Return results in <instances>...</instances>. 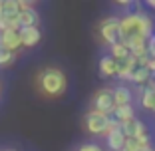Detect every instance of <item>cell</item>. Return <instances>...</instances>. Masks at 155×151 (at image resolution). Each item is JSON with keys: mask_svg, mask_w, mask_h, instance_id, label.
Wrapping results in <instances>:
<instances>
[{"mask_svg": "<svg viewBox=\"0 0 155 151\" xmlns=\"http://www.w3.org/2000/svg\"><path fill=\"white\" fill-rule=\"evenodd\" d=\"M36 87L44 97L56 100V97H60V96L66 94V90H68V78H66V74L60 68L48 66V68H44V70L38 72Z\"/></svg>", "mask_w": 155, "mask_h": 151, "instance_id": "1", "label": "cell"}, {"mask_svg": "<svg viewBox=\"0 0 155 151\" xmlns=\"http://www.w3.org/2000/svg\"><path fill=\"white\" fill-rule=\"evenodd\" d=\"M119 28H121V40L125 38H133V36H141L145 40H149L153 36V22H151L149 14L143 10L137 12H129L125 16L119 18Z\"/></svg>", "mask_w": 155, "mask_h": 151, "instance_id": "2", "label": "cell"}, {"mask_svg": "<svg viewBox=\"0 0 155 151\" xmlns=\"http://www.w3.org/2000/svg\"><path fill=\"white\" fill-rule=\"evenodd\" d=\"M84 125H86V131L90 133V135H105L115 123L111 121L110 115L90 110L86 115H84Z\"/></svg>", "mask_w": 155, "mask_h": 151, "instance_id": "3", "label": "cell"}, {"mask_svg": "<svg viewBox=\"0 0 155 151\" xmlns=\"http://www.w3.org/2000/svg\"><path fill=\"white\" fill-rule=\"evenodd\" d=\"M100 30V36L104 40V44L107 46H114L117 42H121V28H119V18L117 16H107L100 22L97 26Z\"/></svg>", "mask_w": 155, "mask_h": 151, "instance_id": "4", "label": "cell"}, {"mask_svg": "<svg viewBox=\"0 0 155 151\" xmlns=\"http://www.w3.org/2000/svg\"><path fill=\"white\" fill-rule=\"evenodd\" d=\"M91 110L105 113V115H111V111L115 110L111 87H100V90L94 92V96H91Z\"/></svg>", "mask_w": 155, "mask_h": 151, "instance_id": "5", "label": "cell"}, {"mask_svg": "<svg viewBox=\"0 0 155 151\" xmlns=\"http://www.w3.org/2000/svg\"><path fill=\"white\" fill-rule=\"evenodd\" d=\"M40 24V14L30 2H24L22 10H20L18 18H16V26L18 28H30V26H38Z\"/></svg>", "mask_w": 155, "mask_h": 151, "instance_id": "6", "label": "cell"}, {"mask_svg": "<svg viewBox=\"0 0 155 151\" xmlns=\"http://www.w3.org/2000/svg\"><path fill=\"white\" fill-rule=\"evenodd\" d=\"M0 44L4 48H8L10 52L18 54L22 50V42H20V36H18V30L16 28H8V30H2L0 32Z\"/></svg>", "mask_w": 155, "mask_h": 151, "instance_id": "7", "label": "cell"}, {"mask_svg": "<svg viewBox=\"0 0 155 151\" xmlns=\"http://www.w3.org/2000/svg\"><path fill=\"white\" fill-rule=\"evenodd\" d=\"M18 36H20V42H22V48H34L42 40V32L38 26L18 28Z\"/></svg>", "mask_w": 155, "mask_h": 151, "instance_id": "8", "label": "cell"}, {"mask_svg": "<svg viewBox=\"0 0 155 151\" xmlns=\"http://www.w3.org/2000/svg\"><path fill=\"white\" fill-rule=\"evenodd\" d=\"M119 129H121V133L125 135V139L147 135V129H145V125H143V121H139L137 117H133V119H129V121H125V123H121Z\"/></svg>", "mask_w": 155, "mask_h": 151, "instance_id": "9", "label": "cell"}, {"mask_svg": "<svg viewBox=\"0 0 155 151\" xmlns=\"http://www.w3.org/2000/svg\"><path fill=\"white\" fill-rule=\"evenodd\" d=\"M105 143H107V147L111 151H119V149L125 147V135L121 133L119 125H114L110 131L105 133Z\"/></svg>", "mask_w": 155, "mask_h": 151, "instance_id": "10", "label": "cell"}, {"mask_svg": "<svg viewBox=\"0 0 155 151\" xmlns=\"http://www.w3.org/2000/svg\"><path fill=\"white\" fill-rule=\"evenodd\" d=\"M139 101H141V105L147 111H155V80H151L149 84H145L141 87Z\"/></svg>", "mask_w": 155, "mask_h": 151, "instance_id": "11", "label": "cell"}, {"mask_svg": "<svg viewBox=\"0 0 155 151\" xmlns=\"http://www.w3.org/2000/svg\"><path fill=\"white\" fill-rule=\"evenodd\" d=\"M111 94H114V103L115 107H121V105H131L133 101V94L127 86H117L111 87Z\"/></svg>", "mask_w": 155, "mask_h": 151, "instance_id": "12", "label": "cell"}, {"mask_svg": "<svg viewBox=\"0 0 155 151\" xmlns=\"http://www.w3.org/2000/svg\"><path fill=\"white\" fill-rule=\"evenodd\" d=\"M110 117L115 125H121V123H125V121L135 117V110H133L131 105H121V107H115V110L111 111Z\"/></svg>", "mask_w": 155, "mask_h": 151, "instance_id": "13", "label": "cell"}, {"mask_svg": "<svg viewBox=\"0 0 155 151\" xmlns=\"http://www.w3.org/2000/svg\"><path fill=\"white\" fill-rule=\"evenodd\" d=\"M151 80H153V74H151V70L147 68V66H135V70H133L131 76H129V82L137 84V86H145Z\"/></svg>", "mask_w": 155, "mask_h": 151, "instance_id": "14", "label": "cell"}, {"mask_svg": "<svg viewBox=\"0 0 155 151\" xmlns=\"http://www.w3.org/2000/svg\"><path fill=\"white\" fill-rule=\"evenodd\" d=\"M125 151H145L151 149V139L149 135H139V137H131V139H125Z\"/></svg>", "mask_w": 155, "mask_h": 151, "instance_id": "15", "label": "cell"}, {"mask_svg": "<svg viewBox=\"0 0 155 151\" xmlns=\"http://www.w3.org/2000/svg\"><path fill=\"white\" fill-rule=\"evenodd\" d=\"M97 70H100L101 78H114L117 74V64H115V60L111 56H104L100 60V64H97Z\"/></svg>", "mask_w": 155, "mask_h": 151, "instance_id": "16", "label": "cell"}, {"mask_svg": "<svg viewBox=\"0 0 155 151\" xmlns=\"http://www.w3.org/2000/svg\"><path fill=\"white\" fill-rule=\"evenodd\" d=\"M117 64V74L115 76H119V80H127L129 82V76H131V72L135 70V58L133 56H129V58L125 60H119V62H115Z\"/></svg>", "mask_w": 155, "mask_h": 151, "instance_id": "17", "label": "cell"}, {"mask_svg": "<svg viewBox=\"0 0 155 151\" xmlns=\"http://www.w3.org/2000/svg\"><path fill=\"white\" fill-rule=\"evenodd\" d=\"M110 56L115 60V62H119V60H125L129 58V50L125 48V44L123 42H117V44H114V46H110Z\"/></svg>", "mask_w": 155, "mask_h": 151, "instance_id": "18", "label": "cell"}, {"mask_svg": "<svg viewBox=\"0 0 155 151\" xmlns=\"http://www.w3.org/2000/svg\"><path fill=\"white\" fill-rule=\"evenodd\" d=\"M14 60H16V54H14V52H10L8 48H4L2 44H0V68L10 66Z\"/></svg>", "mask_w": 155, "mask_h": 151, "instance_id": "19", "label": "cell"}, {"mask_svg": "<svg viewBox=\"0 0 155 151\" xmlns=\"http://www.w3.org/2000/svg\"><path fill=\"white\" fill-rule=\"evenodd\" d=\"M147 56L149 60H155V34L147 40Z\"/></svg>", "mask_w": 155, "mask_h": 151, "instance_id": "20", "label": "cell"}, {"mask_svg": "<svg viewBox=\"0 0 155 151\" xmlns=\"http://www.w3.org/2000/svg\"><path fill=\"white\" fill-rule=\"evenodd\" d=\"M78 151H104L97 143H82V145L78 147Z\"/></svg>", "mask_w": 155, "mask_h": 151, "instance_id": "21", "label": "cell"}, {"mask_svg": "<svg viewBox=\"0 0 155 151\" xmlns=\"http://www.w3.org/2000/svg\"><path fill=\"white\" fill-rule=\"evenodd\" d=\"M147 6H149V8H155V0H149V2H147Z\"/></svg>", "mask_w": 155, "mask_h": 151, "instance_id": "22", "label": "cell"}, {"mask_svg": "<svg viewBox=\"0 0 155 151\" xmlns=\"http://www.w3.org/2000/svg\"><path fill=\"white\" fill-rule=\"evenodd\" d=\"M0 12H2V0H0Z\"/></svg>", "mask_w": 155, "mask_h": 151, "instance_id": "23", "label": "cell"}, {"mask_svg": "<svg viewBox=\"0 0 155 151\" xmlns=\"http://www.w3.org/2000/svg\"><path fill=\"white\" fill-rule=\"evenodd\" d=\"M0 94H2V84H0Z\"/></svg>", "mask_w": 155, "mask_h": 151, "instance_id": "24", "label": "cell"}, {"mask_svg": "<svg viewBox=\"0 0 155 151\" xmlns=\"http://www.w3.org/2000/svg\"><path fill=\"white\" fill-rule=\"evenodd\" d=\"M4 151H14V149H4Z\"/></svg>", "mask_w": 155, "mask_h": 151, "instance_id": "25", "label": "cell"}, {"mask_svg": "<svg viewBox=\"0 0 155 151\" xmlns=\"http://www.w3.org/2000/svg\"><path fill=\"white\" fill-rule=\"evenodd\" d=\"M145 151H153V149H145Z\"/></svg>", "mask_w": 155, "mask_h": 151, "instance_id": "26", "label": "cell"}, {"mask_svg": "<svg viewBox=\"0 0 155 151\" xmlns=\"http://www.w3.org/2000/svg\"><path fill=\"white\" fill-rule=\"evenodd\" d=\"M119 151H125V149H119Z\"/></svg>", "mask_w": 155, "mask_h": 151, "instance_id": "27", "label": "cell"}]
</instances>
